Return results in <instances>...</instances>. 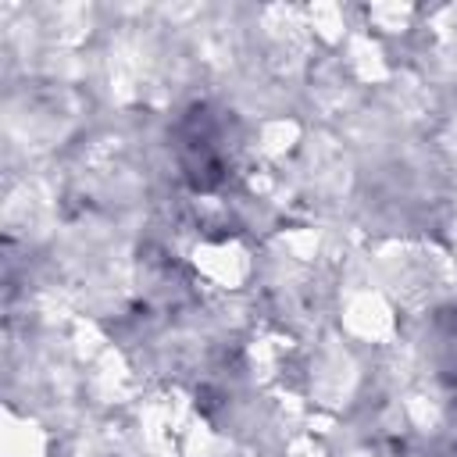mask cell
Segmentation results:
<instances>
[{"label": "cell", "instance_id": "6da1fadb", "mask_svg": "<svg viewBox=\"0 0 457 457\" xmlns=\"http://www.w3.org/2000/svg\"><path fill=\"white\" fill-rule=\"evenodd\" d=\"M218 121L207 107H193L189 114H182V121L175 125V154H179V168L186 175V182L193 189H214L225 175V161H221V146H218Z\"/></svg>", "mask_w": 457, "mask_h": 457}]
</instances>
